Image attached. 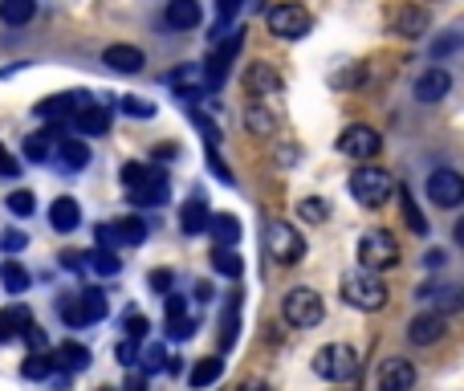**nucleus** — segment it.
Instances as JSON below:
<instances>
[{"mask_svg":"<svg viewBox=\"0 0 464 391\" xmlns=\"http://www.w3.org/2000/svg\"><path fill=\"white\" fill-rule=\"evenodd\" d=\"M350 196H355L363 208H383V204L395 196V179H391L383 167L366 163V167H358L355 176H350Z\"/></svg>","mask_w":464,"mask_h":391,"instance_id":"nucleus-1","label":"nucleus"},{"mask_svg":"<svg viewBox=\"0 0 464 391\" xmlns=\"http://www.w3.org/2000/svg\"><path fill=\"white\" fill-rule=\"evenodd\" d=\"M342 298L355 310H383L387 306V285L374 273H366V269H355V273L342 277Z\"/></svg>","mask_w":464,"mask_h":391,"instance_id":"nucleus-2","label":"nucleus"},{"mask_svg":"<svg viewBox=\"0 0 464 391\" xmlns=\"http://www.w3.org/2000/svg\"><path fill=\"white\" fill-rule=\"evenodd\" d=\"M62 318H65V326H94V322H102L106 318V310H110V301H106V293L102 290H81V293H73V298H65L62 306Z\"/></svg>","mask_w":464,"mask_h":391,"instance_id":"nucleus-3","label":"nucleus"},{"mask_svg":"<svg viewBox=\"0 0 464 391\" xmlns=\"http://www.w3.org/2000/svg\"><path fill=\"white\" fill-rule=\"evenodd\" d=\"M314 371L330 383H350L358 375V355L346 347V342H330L314 355Z\"/></svg>","mask_w":464,"mask_h":391,"instance_id":"nucleus-4","label":"nucleus"},{"mask_svg":"<svg viewBox=\"0 0 464 391\" xmlns=\"http://www.w3.org/2000/svg\"><path fill=\"white\" fill-rule=\"evenodd\" d=\"M281 314H285V322H289V326H298V330H309V326H317L326 318V306H322V298H317L309 285H298V290L285 293Z\"/></svg>","mask_w":464,"mask_h":391,"instance_id":"nucleus-5","label":"nucleus"},{"mask_svg":"<svg viewBox=\"0 0 464 391\" xmlns=\"http://www.w3.org/2000/svg\"><path fill=\"white\" fill-rule=\"evenodd\" d=\"M358 261H363L366 273H379V269H395L399 265V244L391 233H366L363 241H358Z\"/></svg>","mask_w":464,"mask_h":391,"instance_id":"nucleus-6","label":"nucleus"},{"mask_svg":"<svg viewBox=\"0 0 464 391\" xmlns=\"http://www.w3.org/2000/svg\"><path fill=\"white\" fill-rule=\"evenodd\" d=\"M265 244H269V253H273L277 265H298L301 253H306L301 233H298V228H289L285 220H273V224L265 228Z\"/></svg>","mask_w":464,"mask_h":391,"instance_id":"nucleus-7","label":"nucleus"},{"mask_svg":"<svg viewBox=\"0 0 464 391\" xmlns=\"http://www.w3.org/2000/svg\"><path fill=\"white\" fill-rule=\"evenodd\" d=\"M269 33L273 37H281V41H298V37H306L309 33V13L301 5H277V8H269Z\"/></svg>","mask_w":464,"mask_h":391,"instance_id":"nucleus-8","label":"nucleus"},{"mask_svg":"<svg viewBox=\"0 0 464 391\" xmlns=\"http://www.w3.org/2000/svg\"><path fill=\"white\" fill-rule=\"evenodd\" d=\"M428 196L431 204H440V208H460L464 204V176L452 167H440L428 176Z\"/></svg>","mask_w":464,"mask_h":391,"instance_id":"nucleus-9","label":"nucleus"},{"mask_svg":"<svg viewBox=\"0 0 464 391\" xmlns=\"http://www.w3.org/2000/svg\"><path fill=\"white\" fill-rule=\"evenodd\" d=\"M379 147H383L379 130L363 127V122H355V127H346L338 135V151L350 155V159H374V155H379Z\"/></svg>","mask_w":464,"mask_h":391,"instance_id":"nucleus-10","label":"nucleus"},{"mask_svg":"<svg viewBox=\"0 0 464 391\" xmlns=\"http://www.w3.org/2000/svg\"><path fill=\"white\" fill-rule=\"evenodd\" d=\"M130 200H135L138 208H159V204L167 200V176H163L159 167H147V176L130 187Z\"/></svg>","mask_w":464,"mask_h":391,"instance_id":"nucleus-11","label":"nucleus"},{"mask_svg":"<svg viewBox=\"0 0 464 391\" xmlns=\"http://www.w3.org/2000/svg\"><path fill=\"white\" fill-rule=\"evenodd\" d=\"M448 90H452V73H448L444 65H431V70H423L420 78H415L412 94L420 98V102H440V98H448Z\"/></svg>","mask_w":464,"mask_h":391,"instance_id":"nucleus-12","label":"nucleus"},{"mask_svg":"<svg viewBox=\"0 0 464 391\" xmlns=\"http://www.w3.org/2000/svg\"><path fill=\"white\" fill-rule=\"evenodd\" d=\"M90 106V94H81V90H73V94H53L49 102L37 106V119H73L78 110H86Z\"/></svg>","mask_w":464,"mask_h":391,"instance_id":"nucleus-13","label":"nucleus"},{"mask_svg":"<svg viewBox=\"0 0 464 391\" xmlns=\"http://www.w3.org/2000/svg\"><path fill=\"white\" fill-rule=\"evenodd\" d=\"M415 387V367L407 358H387L379 371V391H412Z\"/></svg>","mask_w":464,"mask_h":391,"instance_id":"nucleus-14","label":"nucleus"},{"mask_svg":"<svg viewBox=\"0 0 464 391\" xmlns=\"http://www.w3.org/2000/svg\"><path fill=\"white\" fill-rule=\"evenodd\" d=\"M167 81L179 90V98H184V102H195V98H204V90H208V78H204L200 65H179Z\"/></svg>","mask_w":464,"mask_h":391,"instance_id":"nucleus-15","label":"nucleus"},{"mask_svg":"<svg viewBox=\"0 0 464 391\" xmlns=\"http://www.w3.org/2000/svg\"><path fill=\"white\" fill-rule=\"evenodd\" d=\"M244 86H249V94L260 98V94H277L285 81L269 62H257V65H249V73H244Z\"/></svg>","mask_w":464,"mask_h":391,"instance_id":"nucleus-16","label":"nucleus"},{"mask_svg":"<svg viewBox=\"0 0 464 391\" xmlns=\"http://www.w3.org/2000/svg\"><path fill=\"white\" fill-rule=\"evenodd\" d=\"M49 224L57 228V233H73V228L81 224V208L73 196H57L53 204H49Z\"/></svg>","mask_w":464,"mask_h":391,"instance_id":"nucleus-17","label":"nucleus"},{"mask_svg":"<svg viewBox=\"0 0 464 391\" xmlns=\"http://www.w3.org/2000/svg\"><path fill=\"white\" fill-rule=\"evenodd\" d=\"M204 13H200V0H167V24L179 33L187 29H200Z\"/></svg>","mask_w":464,"mask_h":391,"instance_id":"nucleus-18","label":"nucleus"},{"mask_svg":"<svg viewBox=\"0 0 464 391\" xmlns=\"http://www.w3.org/2000/svg\"><path fill=\"white\" fill-rule=\"evenodd\" d=\"M70 127L81 130V135H106V130H110V110H106V106H98V102H90L86 110L73 114Z\"/></svg>","mask_w":464,"mask_h":391,"instance_id":"nucleus-19","label":"nucleus"},{"mask_svg":"<svg viewBox=\"0 0 464 391\" xmlns=\"http://www.w3.org/2000/svg\"><path fill=\"white\" fill-rule=\"evenodd\" d=\"M208 233H212L216 249H232V244L241 241V220L228 216V212H216V216H208Z\"/></svg>","mask_w":464,"mask_h":391,"instance_id":"nucleus-20","label":"nucleus"},{"mask_svg":"<svg viewBox=\"0 0 464 391\" xmlns=\"http://www.w3.org/2000/svg\"><path fill=\"white\" fill-rule=\"evenodd\" d=\"M440 334H444V314H420L407 326V339L415 347H431V342H440Z\"/></svg>","mask_w":464,"mask_h":391,"instance_id":"nucleus-21","label":"nucleus"},{"mask_svg":"<svg viewBox=\"0 0 464 391\" xmlns=\"http://www.w3.org/2000/svg\"><path fill=\"white\" fill-rule=\"evenodd\" d=\"M395 33L399 37H407V41L423 37V33H428V13H423L420 5H403L395 13Z\"/></svg>","mask_w":464,"mask_h":391,"instance_id":"nucleus-22","label":"nucleus"},{"mask_svg":"<svg viewBox=\"0 0 464 391\" xmlns=\"http://www.w3.org/2000/svg\"><path fill=\"white\" fill-rule=\"evenodd\" d=\"M208 204L200 200V196H192V200L184 204V212H179V228H184L187 236H195V233H208Z\"/></svg>","mask_w":464,"mask_h":391,"instance_id":"nucleus-23","label":"nucleus"},{"mask_svg":"<svg viewBox=\"0 0 464 391\" xmlns=\"http://www.w3.org/2000/svg\"><path fill=\"white\" fill-rule=\"evenodd\" d=\"M102 62L110 65V70H118V73H138L143 70V53H138L135 45H110L102 53Z\"/></svg>","mask_w":464,"mask_h":391,"instance_id":"nucleus-24","label":"nucleus"},{"mask_svg":"<svg viewBox=\"0 0 464 391\" xmlns=\"http://www.w3.org/2000/svg\"><path fill=\"white\" fill-rule=\"evenodd\" d=\"M57 159H62L70 171H81L90 163V147L81 143V138L65 135V138H57Z\"/></svg>","mask_w":464,"mask_h":391,"instance_id":"nucleus-25","label":"nucleus"},{"mask_svg":"<svg viewBox=\"0 0 464 391\" xmlns=\"http://www.w3.org/2000/svg\"><path fill=\"white\" fill-rule=\"evenodd\" d=\"M33 13H37V0H0V21L5 24H29Z\"/></svg>","mask_w":464,"mask_h":391,"instance_id":"nucleus-26","label":"nucleus"},{"mask_svg":"<svg viewBox=\"0 0 464 391\" xmlns=\"http://www.w3.org/2000/svg\"><path fill=\"white\" fill-rule=\"evenodd\" d=\"M24 326H33L29 310H21V306H13V310H0V342H13L16 334L24 330Z\"/></svg>","mask_w":464,"mask_h":391,"instance_id":"nucleus-27","label":"nucleus"},{"mask_svg":"<svg viewBox=\"0 0 464 391\" xmlns=\"http://www.w3.org/2000/svg\"><path fill=\"white\" fill-rule=\"evenodd\" d=\"M220 375H224V358H220V355L200 358V363H195V371H192V387H195V391L212 387V383H216Z\"/></svg>","mask_w":464,"mask_h":391,"instance_id":"nucleus-28","label":"nucleus"},{"mask_svg":"<svg viewBox=\"0 0 464 391\" xmlns=\"http://www.w3.org/2000/svg\"><path fill=\"white\" fill-rule=\"evenodd\" d=\"M53 363H62L65 371H86V367H90V350L78 347V342H62V347H57V355H53Z\"/></svg>","mask_w":464,"mask_h":391,"instance_id":"nucleus-29","label":"nucleus"},{"mask_svg":"<svg viewBox=\"0 0 464 391\" xmlns=\"http://www.w3.org/2000/svg\"><path fill=\"white\" fill-rule=\"evenodd\" d=\"M212 269H216L220 277H232V281H236V277L244 273V261L236 257L232 249H212Z\"/></svg>","mask_w":464,"mask_h":391,"instance_id":"nucleus-30","label":"nucleus"},{"mask_svg":"<svg viewBox=\"0 0 464 391\" xmlns=\"http://www.w3.org/2000/svg\"><path fill=\"white\" fill-rule=\"evenodd\" d=\"M114 236H118L122 244H143L147 241V220L143 216H127L114 224Z\"/></svg>","mask_w":464,"mask_h":391,"instance_id":"nucleus-31","label":"nucleus"},{"mask_svg":"<svg viewBox=\"0 0 464 391\" xmlns=\"http://www.w3.org/2000/svg\"><path fill=\"white\" fill-rule=\"evenodd\" d=\"M0 281H5L8 293H24V290H29V273H24L21 261H5V265H0Z\"/></svg>","mask_w":464,"mask_h":391,"instance_id":"nucleus-32","label":"nucleus"},{"mask_svg":"<svg viewBox=\"0 0 464 391\" xmlns=\"http://www.w3.org/2000/svg\"><path fill=\"white\" fill-rule=\"evenodd\" d=\"M399 196H403V224L412 228L415 236H428V220H423V212H420V204H415V196L407 192V187H403Z\"/></svg>","mask_w":464,"mask_h":391,"instance_id":"nucleus-33","label":"nucleus"},{"mask_svg":"<svg viewBox=\"0 0 464 391\" xmlns=\"http://www.w3.org/2000/svg\"><path fill=\"white\" fill-rule=\"evenodd\" d=\"M53 355H45V350H41V355H29L21 363V375L24 379H49V375H53Z\"/></svg>","mask_w":464,"mask_h":391,"instance_id":"nucleus-34","label":"nucleus"},{"mask_svg":"<svg viewBox=\"0 0 464 391\" xmlns=\"http://www.w3.org/2000/svg\"><path fill=\"white\" fill-rule=\"evenodd\" d=\"M86 261H90V269H94V273H102V277H114L122 269V261H118V253H114V249H94Z\"/></svg>","mask_w":464,"mask_h":391,"instance_id":"nucleus-35","label":"nucleus"},{"mask_svg":"<svg viewBox=\"0 0 464 391\" xmlns=\"http://www.w3.org/2000/svg\"><path fill=\"white\" fill-rule=\"evenodd\" d=\"M49 151H53V138H49L45 130H37V135L24 138V159H29V163H45Z\"/></svg>","mask_w":464,"mask_h":391,"instance_id":"nucleus-36","label":"nucleus"},{"mask_svg":"<svg viewBox=\"0 0 464 391\" xmlns=\"http://www.w3.org/2000/svg\"><path fill=\"white\" fill-rule=\"evenodd\" d=\"M298 216L306 220V224H322V220L330 216V204H326L322 196H309V200L298 204Z\"/></svg>","mask_w":464,"mask_h":391,"instance_id":"nucleus-37","label":"nucleus"},{"mask_svg":"<svg viewBox=\"0 0 464 391\" xmlns=\"http://www.w3.org/2000/svg\"><path fill=\"white\" fill-rule=\"evenodd\" d=\"M244 122H249L252 135H273L277 130V119L269 110H260V106H249V110H244Z\"/></svg>","mask_w":464,"mask_h":391,"instance_id":"nucleus-38","label":"nucleus"},{"mask_svg":"<svg viewBox=\"0 0 464 391\" xmlns=\"http://www.w3.org/2000/svg\"><path fill=\"white\" fill-rule=\"evenodd\" d=\"M5 204H8V212H13V216H33V212H37V200H33V192H24V187L8 196Z\"/></svg>","mask_w":464,"mask_h":391,"instance_id":"nucleus-39","label":"nucleus"},{"mask_svg":"<svg viewBox=\"0 0 464 391\" xmlns=\"http://www.w3.org/2000/svg\"><path fill=\"white\" fill-rule=\"evenodd\" d=\"M122 110L130 114V119H155V102H147V98H135V94H127L122 98Z\"/></svg>","mask_w":464,"mask_h":391,"instance_id":"nucleus-40","label":"nucleus"},{"mask_svg":"<svg viewBox=\"0 0 464 391\" xmlns=\"http://www.w3.org/2000/svg\"><path fill=\"white\" fill-rule=\"evenodd\" d=\"M114 355H118V363H122V367H130V371H135L138 358H143V350H138V342H135V339H122L118 347H114Z\"/></svg>","mask_w":464,"mask_h":391,"instance_id":"nucleus-41","label":"nucleus"},{"mask_svg":"<svg viewBox=\"0 0 464 391\" xmlns=\"http://www.w3.org/2000/svg\"><path fill=\"white\" fill-rule=\"evenodd\" d=\"M431 293H436V290H428L423 298H431ZM436 298H440V306H444V310H464V290H460V285H448V290H440Z\"/></svg>","mask_w":464,"mask_h":391,"instance_id":"nucleus-42","label":"nucleus"},{"mask_svg":"<svg viewBox=\"0 0 464 391\" xmlns=\"http://www.w3.org/2000/svg\"><path fill=\"white\" fill-rule=\"evenodd\" d=\"M147 281H151L155 293H175V273H171V269H155Z\"/></svg>","mask_w":464,"mask_h":391,"instance_id":"nucleus-43","label":"nucleus"},{"mask_svg":"<svg viewBox=\"0 0 464 391\" xmlns=\"http://www.w3.org/2000/svg\"><path fill=\"white\" fill-rule=\"evenodd\" d=\"M163 358H167V350H163V347H147V350H143V358H138V363H143V375L163 371Z\"/></svg>","mask_w":464,"mask_h":391,"instance_id":"nucleus-44","label":"nucleus"},{"mask_svg":"<svg viewBox=\"0 0 464 391\" xmlns=\"http://www.w3.org/2000/svg\"><path fill=\"white\" fill-rule=\"evenodd\" d=\"M195 326H200V322H195V318L192 314H187V318H179V322H167V334H171V339H192V334H195Z\"/></svg>","mask_w":464,"mask_h":391,"instance_id":"nucleus-45","label":"nucleus"},{"mask_svg":"<svg viewBox=\"0 0 464 391\" xmlns=\"http://www.w3.org/2000/svg\"><path fill=\"white\" fill-rule=\"evenodd\" d=\"M147 326H151V322H147L143 314H135V310H130V314H127V334H130V339H135V342L147 334Z\"/></svg>","mask_w":464,"mask_h":391,"instance_id":"nucleus-46","label":"nucleus"},{"mask_svg":"<svg viewBox=\"0 0 464 391\" xmlns=\"http://www.w3.org/2000/svg\"><path fill=\"white\" fill-rule=\"evenodd\" d=\"M179 318H187V301L179 293H167V322H179Z\"/></svg>","mask_w":464,"mask_h":391,"instance_id":"nucleus-47","label":"nucleus"},{"mask_svg":"<svg viewBox=\"0 0 464 391\" xmlns=\"http://www.w3.org/2000/svg\"><path fill=\"white\" fill-rule=\"evenodd\" d=\"M24 244H29V236H24V233H16V228H13V233H5V236H0V249H8V253H21Z\"/></svg>","mask_w":464,"mask_h":391,"instance_id":"nucleus-48","label":"nucleus"},{"mask_svg":"<svg viewBox=\"0 0 464 391\" xmlns=\"http://www.w3.org/2000/svg\"><path fill=\"white\" fill-rule=\"evenodd\" d=\"M208 171H216V179H220V184H232V171H228L224 163H220V155L212 151V147H208Z\"/></svg>","mask_w":464,"mask_h":391,"instance_id":"nucleus-49","label":"nucleus"},{"mask_svg":"<svg viewBox=\"0 0 464 391\" xmlns=\"http://www.w3.org/2000/svg\"><path fill=\"white\" fill-rule=\"evenodd\" d=\"M143 176H147V163H127V167H122V184L127 187H135Z\"/></svg>","mask_w":464,"mask_h":391,"instance_id":"nucleus-50","label":"nucleus"},{"mask_svg":"<svg viewBox=\"0 0 464 391\" xmlns=\"http://www.w3.org/2000/svg\"><path fill=\"white\" fill-rule=\"evenodd\" d=\"M118 236H114V224H98V249H114Z\"/></svg>","mask_w":464,"mask_h":391,"instance_id":"nucleus-51","label":"nucleus"},{"mask_svg":"<svg viewBox=\"0 0 464 391\" xmlns=\"http://www.w3.org/2000/svg\"><path fill=\"white\" fill-rule=\"evenodd\" d=\"M232 339H236V301L228 306V314H224V347H228Z\"/></svg>","mask_w":464,"mask_h":391,"instance_id":"nucleus-52","label":"nucleus"},{"mask_svg":"<svg viewBox=\"0 0 464 391\" xmlns=\"http://www.w3.org/2000/svg\"><path fill=\"white\" fill-rule=\"evenodd\" d=\"M62 265L70 269V273H78V269L86 265V257H81V253H62Z\"/></svg>","mask_w":464,"mask_h":391,"instance_id":"nucleus-53","label":"nucleus"},{"mask_svg":"<svg viewBox=\"0 0 464 391\" xmlns=\"http://www.w3.org/2000/svg\"><path fill=\"white\" fill-rule=\"evenodd\" d=\"M16 171H21V167L13 163V155H8L5 147H0V176H16Z\"/></svg>","mask_w":464,"mask_h":391,"instance_id":"nucleus-54","label":"nucleus"},{"mask_svg":"<svg viewBox=\"0 0 464 391\" xmlns=\"http://www.w3.org/2000/svg\"><path fill=\"white\" fill-rule=\"evenodd\" d=\"M452 49H460V37H444V41H436V57L452 53Z\"/></svg>","mask_w":464,"mask_h":391,"instance_id":"nucleus-55","label":"nucleus"},{"mask_svg":"<svg viewBox=\"0 0 464 391\" xmlns=\"http://www.w3.org/2000/svg\"><path fill=\"white\" fill-rule=\"evenodd\" d=\"M444 261H448V257H444V249H431L428 257H423V265H428V269H440Z\"/></svg>","mask_w":464,"mask_h":391,"instance_id":"nucleus-56","label":"nucleus"},{"mask_svg":"<svg viewBox=\"0 0 464 391\" xmlns=\"http://www.w3.org/2000/svg\"><path fill=\"white\" fill-rule=\"evenodd\" d=\"M127 391H147V375H143V371L130 375V379H127Z\"/></svg>","mask_w":464,"mask_h":391,"instance_id":"nucleus-57","label":"nucleus"},{"mask_svg":"<svg viewBox=\"0 0 464 391\" xmlns=\"http://www.w3.org/2000/svg\"><path fill=\"white\" fill-rule=\"evenodd\" d=\"M195 298L208 301V298H212V285H208V281H200V285H195Z\"/></svg>","mask_w":464,"mask_h":391,"instance_id":"nucleus-58","label":"nucleus"},{"mask_svg":"<svg viewBox=\"0 0 464 391\" xmlns=\"http://www.w3.org/2000/svg\"><path fill=\"white\" fill-rule=\"evenodd\" d=\"M241 391H273V387H265V383H249V387H241Z\"/></svg>","mask_w":464,"mask_h":391,"instance_id":"nucleus-59","label":"nucleus"},{"mask_svg":"<svg viewBox=\"0 0 464 391\" xmlns=\"http://www.w3.org/2000/svg\"><path fill=\"white\" fill-rule=\"evenodd\" d=\"M456 244H464V220L456 224Z\"/></svg>","mask_w":464,"mask_h":391,"instance_id":"nucleus-60","label":"nucleus"},{"mask_svg":"<svg viewBox=\"0 0 464 391\" xmlns=\"http://www.w3.org/2000/svg\"><path fill=\"white\" fill-rule=\"evenodd\" d=\"M102 391H110V387H102Z\"/></svg>","mask_w":464,"mask_h":391,"instance_id":"nucleus-61","label":"nucleus"}]
</instances>
